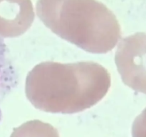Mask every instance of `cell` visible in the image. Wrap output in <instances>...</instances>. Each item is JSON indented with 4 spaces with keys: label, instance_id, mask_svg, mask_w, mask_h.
Masks as SVG:
<instances>
[{
    "label": "cell",
    "instance_id": "cell-1",
    "mask_svg": "<svg viewBox=\"0 0 146 137\" xmlns=\"http://www.w3.org/2000/svg\"><path fill=\"white\" fill-rule=\"evenodd\" d=\"M111 85V74L98 63L46 61L29 71L25 92L37 109L71 114L98 104L108 92Z\"/></svg>",
    "mask_w": 146,
    "mask_h": 137
},
{
    "label": "cell",
    "instance_id": "cell-2",
    "mask_svg": "<svg viewBox=\"0 0 146 137\" xmlns=\"http://www.w3.org/2000/svg\"><path fill=\"white\" fill-rule=\"evenodd\" d=\"M44 24L63 39L92 54H106L121 38L114 14L96 0H38Z\"/></svg>",
    "mask_w": 146,
    "mask_h": 137
},
{
    "label": "cell",
    "instance_id": "cell-3",
    "mask_svg": "<svg viewBox=\"0 0 146 137\" xmlns=\"http://www.w3.org/2000/svg\"><path fill=\"white\" fill-rule=\"evenodd\" d=\"M115 62L123 82L146 94V33L138 32L121 40Z\"/></svg>",
    "mask_w": 146,
    "mask_h": 137
},
{
    "label": "cell",
    "instance_id": "cell-4",
    "mask_svg": "<svg viewBox=\"0 0 146 137\" xmlns=\"http://www.w3.org/2000/svg\"><path fill=\"white\" fill-rule=\"evenodd\" d=\"M34 19L30 0H0V36L3 38L24 34Z\"/></svg>",
    "mask_w": 146,
    "mask_h": 137
},
{
    "label": "cell",
    "instance_id": "cell-5",
    "mask_svg": "<svg viewBox=\"0 0 146 137\" xmlns=\"http://www.w3.org/2000/svg\"><path fill=\"white\" fill-rule=\"evenodd\" d=\"M18 74L10 57L9 50L0 36V121L1 120V105L6 97L17 86Z\"/></svg>",
    "mask_w": 146,
    "mask_h": 137
},
{
    "label": "cell",
    "instance_id": "cell-6",
    "mask_svg": "<svg viewBox=\"0 0 146 137\" xmlns=\"http://www.w3.org/2000/svg\"><path fill=\"white\" fill-rule=\"evenodd\" d=\"M10 137H59V134L51 124L32 120L14 128Z\"/></svg>",
    "mask_w": 146,
    "mask_h": 137
},
{
    "label": "cell",
    "instance_id": "cell-7",
    "mask_svg": "<svg viewBox=\"0 0 146 137\" xmlns=\"http://www.w3.org/2000/svg\"><path fill=\"white\" fill-rule=\"evenodd\" d=\"M132 136L133 137H146V108L134 121Z\"/></svg>",
    "mask_w": 146,
    "mask_h": 137
}]
</instances>
